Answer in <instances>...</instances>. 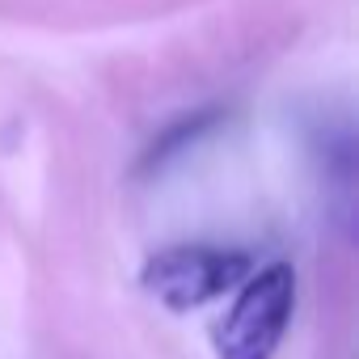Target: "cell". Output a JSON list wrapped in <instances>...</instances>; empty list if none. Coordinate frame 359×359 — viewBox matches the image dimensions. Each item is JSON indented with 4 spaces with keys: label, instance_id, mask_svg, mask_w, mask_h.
<instances>
[{
    "label": "cell",
    "instance_id": "cell-2",
    "mask_svg": "<svg viewBox=\"0 0 359 359\" xmlns=\"http://www.w3.org/2000/svg\"><path fill=\"white\" fill-rule=\"evenodd\" d=\"M250 275V258L241 250H216V245H169L152 254L140 271V283L148 296H156L165 309L187 313L199 309L229 287H237Z\"/></svg>",
    "mask_w": 359,
    "mask_h": 359
},
{
    "label": "cell",
    "instance_id": "cell-1",
    "mask_svg": "<svg viewBox=\"0 0 359 359\" xmlns=\"http://www.w3.org/2000/svg\"><path fill=\"white\" fill-rule=\"evenodd\" d=\"M296 271L287 262H266L245 275L233 309L216 325V359H275L279 338L292 321Z\"/></svg>",
    "mask_w": 359,
    "mask_h": 359
}]
</instances>
